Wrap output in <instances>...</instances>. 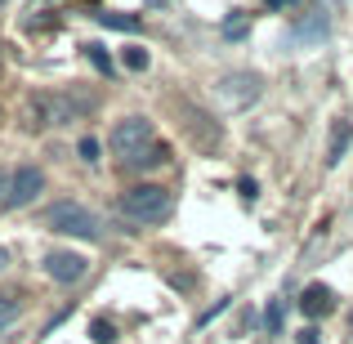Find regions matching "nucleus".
<instances>
[{"mask_svg":"<svg viewBox=\"0 0 353 344\" xmlns=\"http://www.w3.org/2000/svg\"><path fill=\"white\" fill-rule=\"evenodd\" d=\"M121 210H125V219H134V224H161V219H170L174 197L161 183H134V188L121 197Z\"/></svg>","mask_w":353,"mask_h":344,"instance_id":"obj_1","label":"nucleus"},{"mask_svg":"<svg viewBox=\"0 0 353 344\" xmlns=\"http://www.w3.org/2000/svg\"><path fill=\"white\" fill-rule=\"evenodd\" d=\"M45 228H50V232H63V237L99 241V232H103V219H99L90 206H81V201H59V206L45 210Z\"/></svg>","mask_w":353,"mask_h":344,"instance_id":"obj_2","label":"nucleus"},{"mask_svg":"<svg viewBox=\"0 0 353 344\" xmlns=\"http://www.w3.org/2000/svg\"><path fill=\"white\" fill-rule=\"evenodd\" d=\"M143 143H152V121L148 117H121L112 125V134H108V148L117 156H125V161H134L143 152Z\"/></svg>","mask_w":353,"mask_h":344,"instance_id":"obj_3","label":"nucleus"},{"mask_svg":"<svg viewBox=\"0 0 353 344\" xmlns=\"http://www.w3.org/2000/svg\"><path fill=\"white\" fill-rule=\"evenodd\" d=\"M259 90H264V81H259L255 72H228V77H219L215 94H219V103H228V108H250L259 99Z\"/></svg>","mask_w":353,"mask_h":344,"instance_id":"obj_4","label":"nucleus"},{"mask_svg":"<svg viewBox=\"0 0 353 344\" xmlns=\"http://www.w3.org/2000/svg\"><path fill=\"white\" fill-rule=\"evenodd\" d=\"M41 192H45V174L36 170V165H18V170L9 174V197H5V206L9 210H23V206H32Z\"/></svg>","mask_w":353,"mask_h":344,"instance_id":"obj_5","label":"nucleus"},{"mask_svg":"<svg viewBox=\"0 0 353 344\" xmlns=\"http://www.w3.org/2000/svg\"><path fill=\"white\" fill-rule=\"evenodd\" d=\"M85 273H90V259L77 255V250H50L45 255V277L59 286H77Z\"/></svg>","mask_w":353,"mask_h":344,"instance_id":"obj_6","label":"nucleus"},{"mask_svg":"<svg viewBox=\"0 0 353 344\" xmlns=\"http://www.w3.org/2000/svg\"><path fill=\"white\" fill-rule=\"evenodd\" d=\"M349 143H353V125H349V121H336V125H331V139H327V165L345 161Z\"/></svg>","mask_w":353,"mask_h":344,"instance_id":"obj_7","label":"nucleus"},{"mask_svg":"<svg viewBox=\"0 0 353 344\" xmlns=\"http://www.w3.org/2000/svg\"><path fill=\"white\" fill-rule=\"evenodd\" d=\"M327 36V14H309L304 23H295V32H291V41H300V45H313V41H322Z\"/></svg>","mask_w":353,"mask_h":344,"instance_id":"obj_8","label":"nucleus"},{"mask_svg":"<svg viewBox=\"0 0 353 344\" xmlns=\"http://www.w3.org/2000/svg\"><path fill=\"white\" fill-rule=\"evenodd\" d=\"M300 309H304V318H322V313H331V291H327V286H309L304 300H300Z\"/></svg>","mask_w":353,"mask_h":344,"instance_id":"obj_9","label":"nucleus"},{"mask_svg":"<svg viewBox=\"0 0 353 344\" xmlns=\"http://www.w3.org/2000/svg\"><path fill=\"white\" fill-rule=\"evenodd\" d=\"M18 313H23V295H0V331L18 322Z\"/></svg>","mask_w":353,"mask_h":344,"instance_id":"obj_10","label":"nucleus"},{"mask_svg":"<svg viewBox=\"0 0 353 344\" xmlns=\"http://www.w3.org/2000/svg\"><path fill=\"white\" fill-rule=\"evenodd\" d=\"M99 23H103V27H117V32H134L139 18H130V14H99Z\"/></svg>","mask_w":353,"mask_h":344,"instance_id":"obj_11","label":"nucleus"},{"mask_svg":"<svg viewBox=\"0 0 353 344\" xmlns=\"http://www.w3.org/2000/svg\"><path fill=\"white\" fill-rule=\"evenodd\" d=\"M264 331H268V336H282V304H268V309H264Z\"/></svg>","mask_w":353,"mask_h":344,"instance_id":"obj_12","label":"nucleus"},{"mask_svg":"<svg viewBox=\"0 0 353 344\" xmlns=\"http://www.w3.org/2000/svg\"><path fill=\"white\" fill-rule=\"evenodd\" d=\"M125 68H130V72H143V68H148V50L130 45V50H125Z\"/></svg>","mask_w":353,"mask_h":344,"instance_id":"obj_13","label":"nucleus"},{"mask_svg":"<svg viewBox=\"0 0 353 344\" xmlns=\"http://www.w3.org/2000/svg\"><path fill=\"white\" fill-rule=\"evenodd\" d=\"M90 63H94L99 72H108V77H112V59H108V54L99 50V45H90Z\"/></svg>","mask_w":353,"mask_h":344,"instance_id":"obj_14","label":"nucleus"},{"mask_svg":"<svg viewBox=\"0 0 353 344\" xmlns=\"http://www.w3.org/2000/svg\"><path fill=\"white\" fill-rule=\"evenodd\" d=\"M81 161H99V139H81Z\"/></svg>","mask_w":353,"mask_h":344,"instance_id":"obj_15","label":"nucleus"},{"mask_svg":"<svg viewBox=\"0 0 353 344\" xmlns=\"http://www.w3.org/2000/svg\"><path fill=\"white\" fill-rule=\"evenodd\" d=\"M246 18H228V23H224V36H233V41H237V36H246Z\"/></svg>","mask_w":353,"mask_h":344,"instance_id":"obj_16","label":"nucleus"},{"mask_svg":"<svg viewBox=\"0 0 353 344\" xmlns=\"http://www.w3.org/2000/svg\"><path fill=\"white\" fill-rule=\"evenodd\" d=\"M94 340L99 344H112L117 336H112V327H108V322H94Z\"/></svg>","mask_w":353,"mask_h":344,"instance_id":"obj_17","label":"nucleus"},{"mask_svg":"<svg viewBox=\"0 0 353 344\" xmlns=\"http://www.w3.org/2000/svg\"><path fill=\"white\" fill-rule=\"evenodd\" d=\"M300 344H322V340H318V331H313V327H304L300 331Z\"/></svg>","mask_w":353,"mask_h":344,"instance_id":"obj_18","label":"nucleus"},{"mask_svg":"<svg viewBox=\"0 0 353 344\" xmlns=\"http://www.w3.org/2000/svg\"><path fill=\"white\" fill-rule=\"evenodd\" d=\"M5 197H9V170H0V206H5Z\"/></svg>","mask_w":353,"mask_h":344,"instance_id":"obj_19","label":"nucleus"},{"mask_svg":"<svg viewBox=\"0 0 353 344\" xmlns=\"http://www.w3.org/2000/svg\"><path fill=\"white\" fill-rule=\"evenodd\" d=\"M5 268H9V250L0 246V273H5Z\"/></svg>","mask_w":353,"mask_h":344,"instance_id":"obj_20","label":"nucleus"},{"mask_svg":"<svg viewBox=\"0 0 353 344\" xmlns=\"http://www.w3.org/2000/svg\"><path fill=\"white\" fill-rule=\"evenodd\" d=\"M268 5H291V0H268Z\"/></svg>","mask_w":353,"mask_h":344,"instance_id":"obj_21","label":"nucleus"},{"mask_svg":"<svg viewBox=\"0 0 353 344\" xmlns=\"http://www.w3.org/2000/svg\"><path fill=\"white\" fill-rule=\"evenodd\" d=\"M0 63H5V45H0Z\"/></svg>","mask_w":353,"mask_h":344,"instance_id":"obj_22","label":"nucleus"},{"mask_svg":"<svg viewBox=\"0 0 353 344\" xmlns=\"http://www.w3.org/2000/svg\"><path fill=\"white\" fill-rule=\"evenodd\" d=\"M0 121H5V112H0Z\"/></svg>","mask_w":353,"mask_h":344,"instance_id":"obj_23","label":"nucleus"},{"mask_svg":"<svg viewBox=\"0 0 353 344\" xmlns=\"http://www.w3.org/2000/svg\"><path fill=\"white\" fill-rule=\"evenodd\" d=\"M0 5H5V0H0Z\"/></svg>","mask_w":353,"mask_h":344,"instance_id":"obj_24","label":"nucleus"}]
</instances>
